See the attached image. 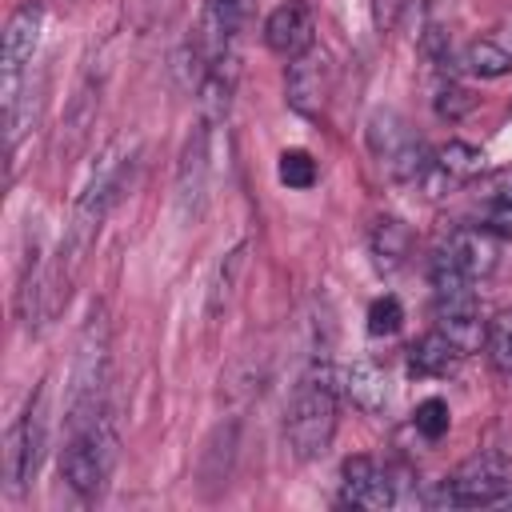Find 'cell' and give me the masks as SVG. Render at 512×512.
Masks as SVG:
<instances>
[{
	"label": "cell",
	"instance_id": "cell-1",
	"mask_svg": "<svg viewBox=\"0 0 512 512\" xmlns=\"http://www.w3.org/2000/svg\"><path fill=\"white\" fill-rule=\"evenodd\" d=\"M340 376L332 364H312L292 396H288V408H284V436H288V448L300 456V460H316L332 448V436H336V412H340Z\"/></svg>",
	"mask_w": 512,
	"mask_h": 512
},
{
	"label": "cell",
	"instance_id": "cell-2",
	"mask_svg": "<svg viewBox=\"0 0 512 512\" xmlns=\"http://www.w3.org/2000/svg\"><path fill=\"white\" fill-rule=\"evenodd\" d=\"M104 392H108V320H104V308H92L76 340V360H72L68 400H64V428L76 432L108 416Z\"/></svg>",
	"mask_w": 512,
	"mask_h": 512
},
{
	"label": "cell",
	"instance_id": "cell-3",
	"mask_svg": "<svg viewBox=\"0 0 512 512\" xmlns=\"http://www.w3.org/2000/svg\"><path fill=\"white\" fill-rule=\"evenodd\" d=\"M368 152L376 156L380 172L392 184H420L432 172V152L424 144V136L392 108H376L368 116Z\"/></svg>",
	"mask_w": 512,
	"mask_h": 512
},
{
	"label": "cell",
	"instance_id": "cell-4",
	"mask_svg": "<svg viewBox=\"0 0 512 512\" xmlns=\"http://www.w3.org/2000/svg\"><path fill=\"white\" fill-rule=\"evenodd\" d=\"M504 500H512V464L496 448L468 456L452 476L440 480L432 496V504H444V508H488Z\"/></svg>",
	"mask_w": 512,
	"mask_h": 512
},
{
	"label": "cell",
	"instance_id": "cell-5",
	"mask_svg": "<svg viewBox=\"0 0 512 512\" xmlns=\"http://www.w3.org/2000/svg\"><path fill=\"white\" fill-rule=\"evenodd\" d=\"M116 460V428L108 416H100L88 428L68 432L64 448H60V476L76 496H96L112 472Z\"/></svg>",
	"mask_w": 512,
	"mask_h": 512
},
{
	"label": "cell",
	"instance_id": "cell-6",
	"mask_svg": "<svg viewBox=\"0 0 512 512\" xmlns=\"http://www.w3.org/2000/svg\"><path fill=\"white\" fill-rule=\"evenodd\" d=\"M40 28H44V8L36 0H24L8 16L4 52H0V92H4V104H12L24 92V84H28V68H32L36 44H40Z\"/></svg>",
	"mask_w": 512,
	"mask_h": 512
},
{
	"label": "cell",
	"instance_id": "cell-7",
	"mask_svg": "<svg viewBox=\"0 0 512 512\" xmlns=\"http://www.w3.org/2000/svg\"><path fill=\"white\" fill-rule=\"evenodd\" d=\"M44 440H48V412H44V388H40L4 436V480L12 492H20L36 476L40 456H44Z\"/></svg>",
	"mask_w": 512,
	"mask_h": 512
},
{
	"label": "cell",
	"instance_id": "cell-8",
	"mask_svg": "<svg viewBox=\"0 0 512 512\" xmlns=\"http://www.w3.org/2000/svg\"><path fill=\"white\" fill-rule=\"evenodd\" d=\"M208 128L212 124H200L188 140H184V152H180V164H176V212L184 224H192L200 212H204V200H208Z\"/></svg>",
	"mask_w": 512,
	"mask_h": 512
},
{
	"label": "cell",
	"instance_id": "cell-9",
	"mask_svg": "<svg viewBox=\"0 0 512 512\" xmlns=\"http://www.w3.org/2000/svg\"><path fill=\"white\" fill-rule=\"evenodd\" d=\"M328 80H332L328 56L316 52V48H308L304 56L288 60V72H284V96H288V104H292L300 116L316 120V116L324 112V104H328Z\"/></svg>",
	"mask_w": 512,
	"mask_h": 512
},
{
	"label": "cell",
	"instance_id": "cell-10",
	"mask_svg": "<svg viewBox=\"0 0 512 512\" xmlns=\"http://www.w3.org/2000/svg\"><path fill=\"white\" fill-rule=\"evenodd\" d=\"M340 504L348 508H392L396 484L372 456H348L340 468Z\"/></svg>",
	"mask_w": 512,
	"mask_h": 512
},
{
	"label": "cell",
	"instance_id": "cell-11",
	"mask_svg": "<svg viewBox=\"0 0 512 512\" xmlns=\"http://www.w3.org/2000/svg\"><path fill=\"white\" fill-rule=\"evenodd\" d=\"M440 256L452 260L464 276H472V280L480 284V280L492 276L496 264H500V236H492L484 224H460V228L444 240Z\"/></svg>",
	"mask_w": 512,
	"mask_h": 512
},
{
	"label": "cell",
	"instance_id": "cell-12",
	"mask_svg": "<svg viewBox=\"0 0 512 512\" xmlns=\"http://www.w3.org/2000/svg\"><path fill=\"white\" fill-rule=\"evenodd\" d=\"M312 40H316V24H312L308 4L288 0V4H280V8L268 12V20H264V44H268L272 56L296 60V56H304L312 48Z\"/></svg>",
	"mask_w": 512,
	"mask_h": 512
},
{
	"label": "cell",
	"instance_id": "cell-13",
	"mask_svg": "<svg viewBox=\"0 0 512 512\" xmlns=\"http://www.w3.org/2000/svg\"><path fill=\"white\" fill-rule=\"evenodd\" d=\"M336 376H340V396H344L352 408L372 412V416L388 408L392 388H388V376H384L372 360H352V364L336 368Z\"/></svg>",
	"mask_w": 512,
	"mask_h": 512
},
{
	"label": "cell",
	"instance_id": "cell-14",
	"mask_svg": "<svg viewBox=\"0 0 512 512\" xmlns=\"http://www.w3.org/2000/svg\"><path fill=\"white\" fill-rule=\"evenodd\" d=\"M464 356H468V352H464L448 332L432 328V332H424L420 340H412V348H408V368H412L416 376L444 380V376H456V368L464 364Z\"/></svg>",
	"mask_w": 512,
	"mask_h": 512
},
{
	"label": "cell",
	"instance_id": "cell-15",
	"mask_svg": "<svg viewBox=\"0 0 512 512\" xmlns=\"http://www.w3.org/2000/svg\"><path fill=\"white\" fill-rule=\"evenodd\" d=\"M476 200H480L476 224H484L500 240H512V168L484 172L476 184Z\"/></svg>",
	"mask_w": 512,
	"mask_h": 512
},
{
	"label": "cell",
	"instance_id": "cell-16",
	"mask_svg": "<svg viewBox=\"0 0 512 512\" xmlns=\"http://www.w3.org/2000/svg\"><path fill=\"white\" fill-rule=\"evenodd\" d=\"M368 252H372V264L380 272H396L408 252H412V232L404 220L396 216H376L372 228H368Z\"/></svg>",
	"mask_w": 512,
	"mask_h": 512
},
{
	"label": "cell",
	"instance_id": "cell-17",
	"mask_svg": "<svg viewBox=\"0 0 512 512\" xmlns=\"http://www.w3.org/2000/svg\"><path fill=\"white\" fill-rule=\"evenodd\" d=\"M456 60H460V68L468 76H480V80H500V76L512 72V52L496 36H484V40L464 44V52Z\"/></svg>",
	"mask_w": 512,
	"mask_h": 512
},
{
	"label": "cell",
	"instance_id": "cell-18",
	"mask_svg": "<svg viewBox=\"0 0 512 512\" xmlns=\"http://www.w3.org/2000/svg\"><path fill=\"white\" fill-rule=\"evenodd\" d=\"M472 104H476V96H472L456 76H440V80H436L432 108H436V116H440V120L456 124V120H464V116L472 112Z\"/></svg>",
	"mask_w": 512,
	"mask_h": 512
},
{
	"label": "cell",
	"instance_id": "cell-19",
	"mask_svg": "<svg viewBox=\"0 0 512 512\" xmlns=\"http://www.w3.org/2000/svg\"><path fill=\"white\" fill-rule=\"evenodd\" d=\"M276 176L284 188H312L316 184V160L304 148H284L276 160Z\"/></svg>",
	"mask_w": 512,
	"mask_h": 512
},
{
	"label": "cell",
	"instance_id": "cell-20",
	"mask_svg": "<svg viewBox=\"0 0 512 512\" xmlns=\"http://www.w3.org/2000/svg\"><path fill=\"white\" fill-rule=\"evenodd\" d=\"M484 348H488V360L496 372L512 376V316H500L488 324L484 332Z\"/></svg>",
	"mask_w": 512,
	"mask_h": 512
},
{
	"label": "cell",
	"instance_id": "cell-21",
	"mask_svg": "<svg viewBox=\"0 0 512 512\" xmlns=\"http://www.w3.org/2000/svg\"><path fill=\"white\" fill-rule=\"evenodd\" d=\"M412 424H416V432H420L424 440H440V436L448 432V424H452V412H448V404H444L440 396H428V400L416 404Z\"/></svg>",
	"mask_w": 512,
	"mask_h": 512
},
{
	"label": "cell",
	"instance_id": "cell-22",
	"mask_svg": "<svg viewBox=\"0 0 512 512\" xmlns=\"http://www.w3.org/2000/svg\"><path fill=\"white\" fill-rule=\"evenodd\" d=\"M400 324H404V308H400V300L392 292L388 296H376L368 304V332L372 336H396Z\"/></svg>",
	"mask_w": 512,
	"mask_h": 512
},
{
	"label": "cell",
	"instance_id": "cell-23",
	"mask_svg": "<svg viewBox=\"0 0 512 512\" xmlns=\"http://www.w3.org/2000/svg\"><path fill=\"white\" fill-rule=\"evenodd\" d=\"M244 268V244L240 248H232L228 256H224V264H220V276H216V284H212V300H208V308L212 312H220V304H228V296H232V284H236V272Z\"/></svg>",
	"mask_w": 512,
	"mask_h": 512
},
{
	"label": "cell",
	"instance_id": "cell-24",
	"mask_svg": "<svg viewBox=\"0 0 512 512\" xmlns=\"http://www.w3.org/2000/svg\"><path fill=\"white\" fill-rule=\"evenodd\" d=\"M404 8H408V0H372V20H376V28H380V32L396 28V20L404 16Z\"/></svg>",
	"mask_w": 512,
	"mask_h": 512
},
{
	"label": "cell",
	"instance_id": "cell-25",
	"mask_svg": "<svg viewBox=\"0 0 512 512\" xmlns=\"http://www.w3.org/2000/svg\"><path fill=\"white\" fill-rule=\"evenodd\" d=\"M500 44H504V48H508V52H512V20H508V24H504V36H500Z\"/></svg>",
	"mask_w": 512,
	"mask_h": 512
},
{
	"label": "cell",
	"instance_id": "cell-26",
	"mask_svg": "<svg viewBox=\"0 0 512 512\" xmlns=\"http://www.w3.org/2000/svg\"><path fill=\"white\" fill-rule=\"evenodd\" d=\"M508 504H512V500H508Z\"/></svg>",
	"mask_w": 512,
	"mask_h": 512
}]
</instances>
